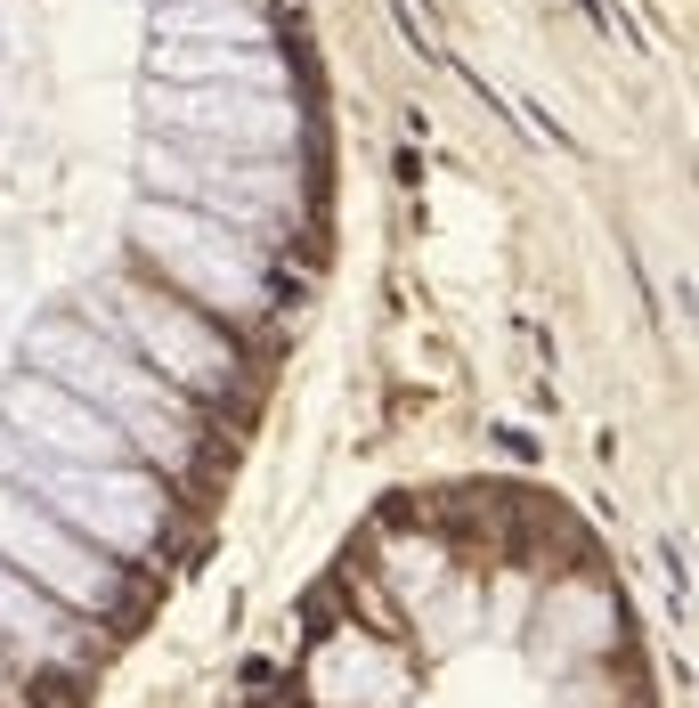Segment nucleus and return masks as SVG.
Segmentation results:
<instances>
[{"label":"nucleus","instance_id":"9d476101","mask_svg":"<svg viewBox=\"0 0 699 708\" xmlns=\"http://www.w3.org/2000/svg\"><path fill=\"white\" fill-rule=\"evenodd\" d=\"M163 82H220V90H293V66L277 49H163Z\"/></svg>","mask_w":699,"mask_h":708},{"label":"nucleus","instance_id":"423d86ee","mask_svg":"<svg viewBox=\"0 0 699 708\" xmlns=\"http://www.w3.org/2000/svg\"><path fill=\"white\" fill-rule=\"evenodd\" d=\"M106 310L171 391H187V399H228L236 391V350H228V334H212L204 310L171 302L155 285H122V277L106 285Z\"/></svg>","mask_w":699,"mask_h":708},{"label":"nucleus","instance_id":"6e6552de","mask_svg":"<svg viewBox=\"0 0 699 708\" xmlns=\"http://www.w3.org/2000/svg\"><path fill=\"white\" fill-rule=\"evenodd\" d=\"M0 416L17 424V440L49 464H139L131 440H122L90 399H74L66 383H49V375H17L9 391H0Z\"/></svg>","mask_w":699,"mask_h":708},{"label":"nucleus","instance_id":"f03ea898","mask_svg":"<svg viewBox=\"0 0 699 708\" xmlns=\"http://www.w3.org/2000/svg\"><path fill=\"white\" fill-rule=\"evenodd\" d=\"M147 188L163 204H187L252 245H277L285 228H301L309 196H301V163L293 155H212V147H179V139H155L147 155Z\"/></svg>","mask_w":699,"mask_h":708},{"label":"nucleus","instance_id":"20e7f679","mask_svg":"<svg viewBox=\"0 0 699 708\" xmlns=\"http://www.w3.org/2000/svg\"><path fill=\"white\" fill-rule=\"evenodd\" d=\"M139 253L163 277H179L187 293H204L212 310H228V318L269 310V253L252 245V236H236V228H220L204 212H187V204H163L155 196L139 212Z\"/></svg>","mask_w":699,"mask_h":708},{"label":"nucleus","instance_id":"1a4fd4ad","mask_svg":"<svg viewBox=\"0 0 699 708\" xmlns=\"http://www.w3.org/2000/svg\"><path fill=\"white\" fill-rule=\"evenodd\" d=\"M0 660H33V668L82 660V619H66V603L41 595L9 562H0Z\"/></svg>","mask_w":699,"mask_h":708},{"label":"nucleus","instance_id":"39448f33","mask_svg":"<svg viewBox=\"0 0 699 708\" xmlns=\"http://www.w3.org/2000/svg\"><path fill=\"white\" fill-rule=\"evenodd\" d=\"M155 131L212 155H293L301 106L293 90H220V82H155Z\"/></svg>","mask_w":699,"mask_h":708},{"label":"nucleus","instance_id":"7ed1b4c3","mask_svg":"<svg viewBox=\"0 0 699 708\" xmlns=\"http://www.w3.org/2000/svg\"><path fill=\"white\" fill-rule=\"evenodd\" d=\"M0 464L25 497H41L66 529H82L98 554H147L163 538V497L147 464H49L33 448H0Z\"/></svg>","mask_w":699,"mask_h":708},{"label":"nucleus","instance_id":"9b49d317","mask_svg":"<svg viewBox=\"0 0 699 708\" xmlns=\"http://www.w3.org/2000/svg\"><path fill=\"white\" fill-rule=\"evenodd\" d=\"M0 700H9V660H0Z\"/></svg>","mask_w":699,"mask_h":708},{"label":"nucleus","instance_id":"0eeeda50","mask_svg":"<svg viewBox=\"0 0 699 708\" xmlns=\"http://www.w3.org/2000/svg\"><path fill=\"white\" fill-rule=\"evenodd\" d=\"M0 562L25 570L41 595H57L66 611H114L122 603V570L82 538L66 529L41 497H25L17 481H0Z\"/></svg>","mask_w":699,"mask_h":708},{"label":"nucleus","instance_id":"f257e3e1","mask_svg":"<svg viewBox=\"0 0 699 708\" xmlns=\"http://www.w3.org/2000/svg\"><path fill=\"white\" fill-rule=\"evenodd\" d=\"M25 359H33V375H49V383H66L74 399H90L98 416L131 440V456H139L147 472H187V464H196V440H204L196 399L171 391V383L139 359V350H122V342H106V334H82V326H66V318H49V326H33Z\"/></svg>","mask_w":699,"mask_h":708}]
</instances>
